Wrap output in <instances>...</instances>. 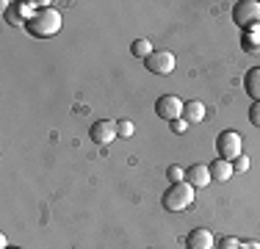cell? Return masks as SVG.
Wrapping results in <instances>:
<instances>
[{
	"instance_id": "obj_1",
	"label": "cell",
	"mask_w": 260,
	"mask_h": 249,
	"mask_svg": "<svg viewBox=\"0 0 260 249\" xmlns=\"http://www.w3.org/2000/svg\"><path fill=\"white\" fill-rule=\"evenodd\" d=\"M25 30L30 36H36V39H50L61 30V11L53 9V6H47V9H39L34 17L28 20Z\"/></svg>"
},
{
	"instance_id": "obj_2",
	"label": "cell",
	"mask_w": 260,
	"mask_h": 249,
	"mask_svg": "<svg viewBox=\"0 0 260 249\" xmlns=\"http://www.w3.org/2000/svg\"><path fill=\"white\" fill-rule=\"evenodd\" d=\"M160 205H164L169 213H180V210H188L194 205V185L188 183H172L169 189L160 197Z\"/></svg>"
},
{
	"instance_id": "obj_3",
	"label": "cell",
	"mask_w": 260,
	"mask_h": 249,
	"mask_svg": "<svg viewBox=\"0 0 260 249\" xmlns=\"http://www.w3.org/2000/svg\"><path fill=\"white\" fill-rule=\"evenodd\" d=\"M233 22L244 30H260V0H238L233 6Z\"/></svg>"
},
{
	"instance_id": "obj_4",
	"label": "cell",
	"mask_w": 260,
	"mask_h": 249,
	"mask_svg": "<svg viewBox=\"0 0 260 249\" xmlns=\"http://www.w3.org/2000/svg\"><path fill=\"white\" fill-rule=\"evenodd\" d=\"M241 147H244V136H241L238 130H221V133L216 136V155H219L221 161H230L233 164L238 155H244Z\"/></svg>"
},
{
	"instance_id": "obj_5",
	"label": "cell",
	"mask_w": 260,
	"mask_h": 249,
	"mask_svg": "<svg viewBox=\"0 0 260 249\" xmlns=\"http://www.w3.org/2000/svg\"><path fill=\"white\" fill-rule=\"evenodd\" d=\"M183 108H185V103L177 95H160L155 100V114L160 116V119H166V122H175V119H180L183 116Z\"/></svg>"
},
{
	"instance_id": "obj_6",
	"label": "cell",
	"mask_w": 260,
	"mask_h": 249,
	"mask_svg": "<svg viewBox=\"0 0 260 249\" xmlns=\"http://www.w3.org/2000/svg\"><path fill=\"white\" fill-rule=\"evenodd\" d=\"M144 64L152 75H160V78H164V75L175 72L177 61H175V53H172V50H152V55L144 61Z\"/></svg>"
},
{
	"instance_id": "obj_7",
	"label": "cell",
	"mask_w": 260,
	"mask_h": 249,
	"mask_svg": "<svg viewBox=\"0 0 260 249\" xmlns=\"http://www.w3.org/2000/svg\"><path fill=\"white\" fill-rule=\"evenodd\" d=\"M89 139L100 147H108L111 141L119 139V130H116V122L114 119H97L94 124L89 128Z\"/></svg>"
},
{
	"instance_id": "obj_8",
	"label": "cell",
	"mask_w": 260,
	"mask_h": 249,
	"mask_svg": "<svg viewBox=\"0 0 260 249\" xmlns=\"http://www.w3.org/2000/svg\"><path fill=\"white\" fill-rule=\"evenodd\" d=\"M185 246L188 249H213L216 246V238L208 227H194L185 238Z\"/></svg>"
},
{
	"instance_id": "obj_9",
	"label": "cell",
	"mask_w": 260,
	"mask_h": 249,
	"mask_svg": "<svg viewBox=\"0 0 260 249\" xmlns=\"http://www.w3.org/2000/svg\"><path fill=\"white\" fill-rule=\"evenodd\" d=\"M185 183L194 185V189H205V185L213 183V177H210V169L205 164H194L185 169Z\"/></svg>"
},
{
	"instance_id": "obj_10",
	"label": "cell",
	"mask_w": 260,
	"mask_h": 249,
	"mask_svg": "<svg viewBox=\"0 0 260 249\" xmlns=\"http://www.w3.org/2000/svg\"><path fill=\"white\" fill-rule=\"evenodd\" d=\"M244 91L252 97V103H260V67H252L244 75Z\"/></svg>"
},
{
	"instance_id": "obj_11",
	"label": "cell",
	"mask_w": 260,
	"mask_h": 249,
	"mask_svg": "<svg viewBox=\"0 0 260 249\" xmlns=\"http://www.w3.org/2000/svg\"><path fill=\"white\" fill-rule=\"evenodd\" d=\"M210 169V177H213V183H227V180L235 174V169H233V164L230 161H221V158H216L213 164L208 166Z\"/></svg>"
},
{
	"instance_id": "obj_12",
	"label": "cell",
	"mask_w": 260,
	"mask_h": 249,
	"mask_svg": "<svg viewBox=\"0 0 260 249\" xmlns=\"http://www.w3.org/2000/svg\"><path fill=\"white\" fill-rule=\"evenodd\" d=\"M205 114H208V108H205V103H200V100H188L185 103V108H183V119L185 122H202L205 119Z\"/></svg>"
},
{
	"instance_id": "obj_13",
	"label": "cell",
	"mask_w": 260,
	"mask_h": 249,
	"mask_svg": "<svg viewBox=\"0 0 260 249\" xmlns=\"http://www.w3.org/2000/svg\"><path fill=\"white\" fill-rule=\"evenodd\" d=\"M241 50L249 55H257L260 53V30H244L241 34Z\"/></svg>"
},
{
	"instance_id": "obj_14",
	"label": "cell",
	"mask_w": 260,
	"mask_h": 249,
	"mask_svg": "<svg viewBox=\"0 0 260 249\" xmlns=\"http://www.w3.org/2000/svg\"><path fill=\"white\" fill-rule=\"evenodd\" d=\"M3 9H6V22H11V25H28L25 14H22V9H20V3H17V6L3 3Z\"/></svg>"
},
{
	"instance_id": "obj_15",
	"label": "cell",
	"mask_w": 260,
	"mask_h": 249,
	"mask_svg": "<svg viewBox=\"0 0 260 249\" xmlns=\"http://www.w3.org/2000/svg\"><path fill=\"white\" fill-rule=\"evenodd\" d=\"M130 53H133L136 58H144L147 61L152 55V42L150 39H136L133 45H130Z\"/></svg>"
},
{
	"instance_id": "obj_16",
	"label": "cell",
	"mask_w": 260,
	"mask_h": 249,
	"mask_svg": "<svg viewBox=\"0 0 260 249\" xmlns=\"http://www.w3.org/2000/svg\"><path fill=\"white\" fill-rule=\"evenodd\" d=\"M166 177H169V183H185V169L177 164H172L169 169H166Z\"/></svg>"
},
{
	"instance_id": "obj_17",
	"label": "cell",
	"mask_w": 260,
	"mask_h": 249,
	"mask_svg": "<svg viewBox=\"0 0 260 249\" xmlns=\"http://www.w3.org/2000/svg\"><path fill=\"white\" fill-rule=\"evenodd\" d=\"M116 130H119V139H130L136 133V124L130 119H122V122H116Z\"/></svg>"
},
{
	"instance_id": "obj_18",
	"label": "cell",
	"mask_w": 260,
	"mask_h": 249,
	"mask_svg": "<svg viewBox=\"0 0 260 249\" xmlns=\"http://www.w3.org/2000/svg\"><path fill=\"white\" fill-rule=\"evenodd\" d=\"M216 249H241V241L235 235H224V238L216 241Z\"/></svg>"
},
{
	"instance_id": "obj_19",
	"label": "cell",
	"mask_w": 260,
	"mask_h": 249,
	"mask_svg": "<svg viewBox=\"0 0 260 249\" xmlns=\"http://www.w3.org/2000/svg\"><path fill=\"white\" fill-rule=\"evenodd\" d=\"M249 164H252V161L246 158V155H238V158L233 161V169L238 172V174H244V172H249Z\"/></svg>"
},
{
	"instance_id": "obj_20",
	"label": "cell",
	"mask_w": 260,
	"mask_h": 249,
	"mask_svg": "<svg viewBox=\"0 0 260 249\" xmlns=\"http://www.w3.org/2000/svg\"><path fill=\"white\" fill-rule=\"evenodd\" d=\"M249 122L255 124V128H260V103H252V108H249Z\"/></svg>"
},
{
	"instance_id": "obj_21",
	"label": "cell",
	"mask_w": 260,
	"mask_h": 249,
	"mask_svg": "<svg viewBox=\"0 0 260 249\" xmlns=\"http://www.w3.org/2000/svg\"><path fill=\"white\" fill-rule=\"evenodd\" d=\"M169 128H172V133H185V130H188V122L183 119H175V122H169Z\"/></svg>"
},
{
	"instance_id": "obj_22",
	"label": "cell",
	"mask_w": 260,
	"mask_h": 249,
	"mask_svg": "<svg viewBox=\"0 0 260 249\" xmlns=\"http://www.w3.org/2000/svg\"><path fill=\"white\" fill-rule=\"evenodd\" d=\"M241 249H260L257 241H241Z\"/></svg>"
},
{
	"instance_id": "obj_23",
	"label": "cell",
	"mask_w": 260,
	"mask_h": 249,
	"mask_svg": "<svg viewBox=\"0 0 260 249\" xmlns=\"http://www.w3.org/2000/svg\"><path fill=\"white\" fill-rule=\"evenodd\" d=\"M6 249H20V246H6Z\"/></svg>"
}]
</instances>
